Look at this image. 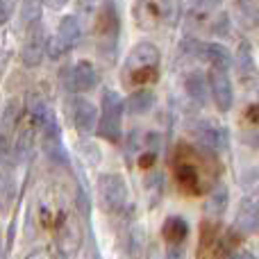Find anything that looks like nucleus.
Listing matches in <instances>:
<instances>
[{"mask_svg":"<svg viewBox=\"0 0 259 259\" xmlns=\"http://www.w3.org/2000/svg\"><path fill=\"white\" fill-rule=\"evenodd\" d=\"M159 62L161 53L150 41H139L132 46L123 62L121 75L127 84H150L159 77Z\"/></svg>","mask_w":259,"mask_h":259,"instance_id":"nucleus-1","label":"nucleus"},{"mask_svg":"<svg viewBox=\"0 0 259 259\" xmlns=\"http://www.w3.org/2000/svg\"><path fill=\"white\" fill-rule=\"evenodd\" d=\"M123 100L116 91L105 89L103 91V114L98 121V132L103 139L116 143L121 141V118H123Z\"/></svg>","mask_w":259,"mask_h":259,"instance_id":"nucleus-2","label":"nucleus"},{"mask_svg":"<svg viewBox=\"0 0 259 259\" xmlns=\"http://www.w3.org/2000/svg\"><path fill=\"white\" fill-rule=\"evenodd\" d=\"M55 243L66 257H75L82 248V228L73 211H59L57 225H55Z\"/></svg>","mask_w":259,"mask_h":259,"instance_id":"nucleus-3","label":"nucleus"},{"mask_svg":"<svg viewBox=\"0 0 259 259\" xmlns=\"http://www.w3.org/2000/svg\"><path fill=\"white\" fill-rule=\"evenodd\" d=\"M98 193L109 211H121L130 200V187L118 173H105L98 178Z\"/></svg>","mask_w":259,"mask_h":259,"instance_id":"nucleus-4","label":"nucleus"},{"mask_svg":"<svg viewBox=\"0 0 259 259\" xmlns=\"http://www.w3.org/2000/svg\"><path fill=\"white\" fill-rule=\"evenodd\" d=\"M80 36H82V27H80V23H77V18L75 16L62 18L59 25H57L55 36H50L48 44H46V53H48V57L59 59L64 53H68V50L80 41Z\"/></svg>","mask_w":259,"mask_h":259,"instance_id":"nucleus-5","label":"nucleus"},{"mask_svg":"<svg viewBox=\"0 0 259 259\" xmlns=\"http://www.w3.org/2000/svg\"><path fill=\"white\" fill-rule=\"evenodd\" d=\"M207 82H209L211 98H214L219 112H223V114L230 112L234 105V89H232V80H230L228 71L211 66L209 73H207Z\"/></svg>","mask_w":259,"mask_h":259,"instance_id":"nucleus-6","label":"nucleus"},{"mask_svg":"<svg viewBox=\"0 0 259 259\" xmlns=\"http://www.w3.org/2000/svg\"><path fill=\"white\" fill-rule=\"evenodd\" d=\"M98 84V73H96V66L87 59L73 64L66 71V80H64V87L68 91H91Z\"/></svg>","mask_w":259,"mask_h":259,"instance_id":"nucleus-7","label":"nucleus"},{"mask_svg":"<svg viewBox=\"0 0 259 259\" xmlns=\"http://www.w3.org/2000/svg\"><path fill=\"white\" fill-rule=\"evenodd\" d=\"M98 109L91 100L87 98H75L73 100V125H75L80 137H89L94 134V130L98 127Z\"/></svg>","mask_w":259,"mask_h":259,"instance_id":"nucleus-8","label":"nucleus"},{"mask_svg":"<svg viewBox=\"0 0 259 259\" xmlns=\"http://www.w3.org/2000/svg\"><path fill=\"white\" fill-rule=\"evenodd\" d=\"M234 228L241 234H255L259 232V205L250 198H243L241 205L234 216Z\"/></svg>","mask_w":259,"mask_h":259,"instance_id":"nucleus-9","label":"nucleus"},{"mask_svg":"<svg viewBox=\"0 0 259 259\" xmlns=\"http://www.w3.org/2000/svg\"><path fill=\"white\" fill-rule=\"evenodd\" d=\"M196 137L200 139L207 148H211V150H221V148L228 146V132H225V127L216 125V123H211V121H200L196 125Z\"/></svg>","mask_w":259,"mask_h":259,"instance_id":"nucleus-10","label":"nucleus"},{"mask_svg":"<svg viewBox=\"0 0 259 259\" xmlns=\"http://www.w3.org/2000/svg\"><path fill=\"white\" fill-rule=\"evenodd\" d=\"M46 44H48V41L44 39V34H41V32H34V34L25 41V46H23L21 62L25 64V66H30V68L39 66V64L44 62V57H46Z\"/></svg>","mask_w":259,"mask_h":259,"instance_id":"nucleus-11","label":"nucleus"},{"mask_svg":"<svg viewBox=\"0 0 259 259\" xmlns=\"http://www.w3.org/2000/svg\"><path fill=\"white\" fill-rule=\"evenodd\" d=\"M161 237L166 239L168 246H182L184 239L189 237V223L182 216H168L161 225Z\"/></svg>","mask_w":259,"mask_h":259,"instance_id":"nucleus-12","label":"nucleus"},{"mask_svg":"<svg viewBox=\"0 0 259 259\" xmlns=\"http://www.w3.org/2000/svg\"><path fill=\"white\" fill-rule=\"evenodd\" d=\"M155 100L157 98L150 89H139L125 100V107H127L130 114H134V116H143V114H148L152 107H155Z\"/></svg>","mask_w":259,"mask_h":259,"instance_id":"nucleus-13","label":"nucleus"},{"mask_svg":"<svg viewBox=\"0 0 259 259\" xmlns=\"http://www.w3.org/2000/svg\"><path fill=\"white\" fill-rule=\"evenodd\" d=\"M32 150H34V130L21 127L16 139H14V155H16L18 161H25L32 157Z\"/></svg>","mask_w":259,"mask_h":259,"instance_id":"nucleus-14","label":"nucleus"},{"mask_svg":"<svg viewBox=\"0 0 259 259\" xmlns=\"http://www.w3.org/2000/svg\"><path fill=\"white\" fill-rule=\"evenodd\" d=\"M184 87H187V94H189V98H191L193 103L205 105L209 82H207L205 77L200 75V73H191V75H187V80H184Z\"/></svg>","mask_w":259,"mask_h":259,"instance_id":"nucleus-15","label":"nucleus"},{"mask_svg":"<svg viewBox=\"0 0 259 259\" xmlns=\"http://www.w3.org/2000/svg\"><path fill=\"white\" fill-rule=\"evenodd\" d=\"M182 5H184V12L187 14L205 18V16H211V14L221 7V0H182Z\"/></svg>","mask_w":259,"mask_h":259,"instance_id":"nucleus-16","label":"nucleus"},{"mask_svg":"<svg viewBox=\"0 0 259 259\" xmlns=\"http://www.w3.org/2000/svg\"><path fill=\"white\" fill-rule=\"evenodd\" d=\"M175 178H178L180 187H184L187 191H198L200 178H198V170L193 164H180L178 168H175Z\"/></svg>","mask_w":259,"mask_h":259,"instance_id":"nucleus-17","label":"nucleus"},{"mask_svg":"<svg viewBox=\"0 0 259 259\" xmlns=\"http://www.w3.org/2000/svg\"><path fill=\"white\" fill-rule=\"evenodd\" d=\"M207 214H223L225 209H228V191H225V187H219L214 193L209 196V200H207Z\"/></svg>","mask_w":259,"mask_h":259,"instance_id":"nucleus-18","label":"nucleus"},{"mask_svg":"<svg viewBox=\"0 0 259 259\" xmlns=\"http://www.w3.org/2000/svg\"><path fill=\"white\" fill-rule=\"evenodd\" d=\"M14 193H16V189H14V180L9 178V175L0 173V214H5L7 207L12 205Z\"/></svg>","mask_w":259,"mask_h":259,"instance_id":"nucleus-19","label":"nucleus"},{"mask_svg":"<svg viewBox=\"0 0 259 259\" xmlns=\"http://www.w3.org/2000/svg\"><path fill=\"white\" fill-rule=\"evenodd\" d=\"M41 0H23L21 7V18L23 23H36L41 18Z\"/></svg>","mask_w":259,"mask_h":259,"instance_id":"nucleus-20","label":"nucleus"},{"mask_svg":"<svg viewBox=\"0 0 259 259\" xmlns=\"http://www.w3.org/2000/svg\"><path fill=\"white\" fill-rule=\"evenodd\" d=\"M239 68H241L243 73L246 71H255V62H252V50H250V44H246V41H243L241 44V48H239Z\"/></svg>","mask_w":259,"mask_h":259,"instance_id":"nucleus-21","label":"nucleus"},{"mask_svg":"<svg viewBox=\"0 0 259 259\" xmlns=\"http://www.w3.org/2000/svg\"><path fill=\"white\" fill-rule=\"evenodd\" d=\"M18 114H21V103H18V100H9L7 107H5V114H3V125L5 127L14 125L16 118H18Z\"/></svg>","mask_w":259,"mask_h":259,"instance_id":"nucleus-22","label":"nucleus"},{"mask_svg":"<svg viewBox=\"0 0 259 259\" xmlns=\"http://www.w3.org/2000/svg\"><path fill=\"white\" fill-rule=\"evenodd\" d=\"M12 12H14V0H0V25L12 18Z\"/></svg>","mask_w":259,"mask_h":259,"instance_id":"nucleus-23","label":"nucleus"},{"mask_svg":"<svg viewBox=\"0 0 259 259\" xmlns=\"http://www.w3.org/2000/svg\"><path fill=\"white\" fill-rule=\"evenodd\" d=\"M25 259H53V257H50V252L46 248H34Z\"/></svg>","mask_w":259,"mask_h":259,"instance_id":"nucleus-24","label":"nucleus"},{"mask_svg":"<svg viewBox=\"0 0 259 259\" xmlns=\"http://www.w3.org/2000/svg\"><path fill=\"white\" fill-rule=\"evenodd\" d=\"M41 3H44V7L55 9V12H57V9H64V7H66L68 0H41Z\"/></svg>","mask_w":259,"mask_h":259,"instance_id":"nucleus-25","label":"nucleus"},{"mask_svg":"<svg viewBox=\"0 0 259 259\" xmlns=\"http://www.w3.org/2000/svg\"><path fill=\"white\" fill-rule=\"evenodd\" d=\"M166 259H184V248L182 246H170L168 248V257Z\"/></svg>","mask_w":259,"mask_h":259,"instance_id":"nucleus-26","label":"nucleus"},{"mask_svg":"<svg viewBox=\"0 0 259 259\" xmlns=\"http://www.w3.org/2000/svg\"><path fill=\"white\" fill-rule=\"evenodd\" d=\"M155 152H148V155H143V159H139V166H143V168H148V166L155 164Z\"/></svg>","mask_w":259,"mask_h":259,"instance_id":"nucleus-27","label":"nucleus"},{"mask_svg":"<svg viewBox=\"0 0 259 259\" xmlns=\"http://www.w3.org/2000/svg\"><path fill=\"white\" fill-rule=\"evenodd\" d=\"M228 259H250V255H243V252H234V255H230Z\"/></svg>","mask_w":259,"mask_h":259,"instance_id":"nucleus-28","label":"nucleus"},{"mask_svg":"<svg viewBox=\"0 0 259 259\" xmlns=\"http://www.w3.org/2000/svg\"><path fill=\"white\" fill-rule=\"evenodd\" d=\"M0 255H3V234H0Z\"/></svg>","mask_w":259,"mask_h":259,"instance_id":"nucleus-29","label":"nucleus"}]
</instances>
